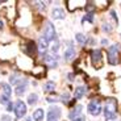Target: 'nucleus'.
I'll list each match as a JSON object with an SVG mask.
<instances>
[{
	"mask_svg": "<svg viewBox=\"0 0 121 121\" xmlns=\"http://www.w3.org/2000/svg\"><path fill=\"white\" fill-rule=\"evenodd\" d=\"M26 46H28V50H26L28 54H34V52H36V45H34L33 41L32 42H28Z\"/></svg>",
	"mask_w": 121,
	"mask_h": 121,
	"instance_id": "18",
	"label": "nucleus"
},
{
	"mask_svg": "<svg viewBox=\"0 0 121 121\" xmlns=\"http://www.w3.org/2000/svg\"><path fill=\"white\" fill-rule=\"evenodd\" d=\"M43 116H45V112H43V109L42 108H38L34 111L33 113V120L36 121H42L43 120Z\"/></svg>",
	"mask_w": 121,
	"mask_h": 121,
	"instance_id": "10",
	"label": "nucleus"
},
{
	"mask_svg": "<svg viewBox=\"0 0 121 121\" xmlns=\"http://www.w3.org/2000/svg\"><path fill=\"white\" fill-rule=\"evenodd\" d=\"M0 86L3 87V96H5V97H11V94H12L11 86H9L8 83H0Z\"/></svg>",
	"mask_w": 121,
	"mask_h": 121,
	"instance_id": "12",
	"label": "nucleus"
},
{
	"mask_svg": "<svg viewBox=\"0 0 121 121\" xmlns=\"http://www.w3.org/2000/svg\"><path fill=\"white\" fill-rule=\"evenodd\" d=\"M0 103L8 104V103H9V99H8V97H5V96H1V97H0Z\"/></svg>",
	"mask_w": 121,
	"mask_h": 121,
	"instance_id": "23",
	"label": "nucleus"
},
{
	"mask_svg": "<svg viewBox=\"0 0 121 121\" xmlns=\"http://www.w3.org/2000/svg\"><path fill=\"white\" fill-rule=\"evenodd\" d=\"M84 94H86V87H78L75 90V92H74V97H75L76 100L82 99V97L84 96Z\"/></svg>",
	"mask_w": 121,
	"mask_h": 121,
	"instance_id": "14",
	"label": "nucleus"
},
{
	"mask_svg": "<svg viewBox=\"0 0 121 121\" xmlns=\"http://www.w3.org/2000/svg\"><path fill=\"white\" fill-rule=\"evenodd\" d=\"M91 59H92V63H94L95 66H99V65L101 63V60H103V54H101V52L97 50V49L92 50V52H91Z\"/></svg>",
	"mask_w": 121,
	"mask_h": 121,
	"instance_id": "7",
	"label": "nucleus"
},
{
	"mask_svg": "<svg viewBox=\"0 0 121 121\" xmlns=\"http://www.w3.org/2000/svg\"><path fill=\"white\" fill-rule=\"evenodd\" d=\"M107 43H108V41H107L105 38H104V39H101V45H107Z\"/></svg>",
	"mask_w": 121,
	"mask_h": 121,
	"instance_id": "29",
	"label": "nucleus"
},
{
	"mask_svg": "<svg viewBox=\"0 0 121 121\" xmlns=\"http://www.w3.org/2000/svg\"><path fill=\"white\" fill-rule=\"evenodd\" d=\"M117 55H118V46L112 45L108 49V62H109V65H112V66L117 65V62H118Z\"/></svg>",
	"mask_w": 121,
	"mask_h": 121,
	"instance_id": "3",
	"label": "nucleus"
},
{
	"mask_svg": "<svg viewBox=\"0 0 121 121\" xmlns=\"http://www.w3.org/2000/svg\"><path fill=\"white\" fill-rule=\"evenodd\" d=\"M37 101H38V96H37L36 94H30L29 96H28V104H29V105H34Z\"/></svg>",
	"mask_w": 121,
	"mask_h": 121,
	"instance_id": "16",
	"label": "nucleus"
},
{
	"mask_svg": "<svg viewBox=\"0 0 121 121\" xmlns=\"http://www.w3.org/2000/svg\"><path fill=\"white\" fill-rule=\"evenodd\" d=\"M42 37L48 41V42H50V41L55 39V29H54V25H53L52 22H46Z\"/></svg>",
	"mask_w": 121,
	"mask_h": 121,
	"instance_id": "4",
	"label": "nucleus"
},
{
	"mask_svg": "<svg viewBox=\"0 0 121 121\" xmlns=\"http://www.w3.org/2000/svg\"><path fill=\"white\" fill-rule=\"evenodd\" d=\"M0 29H3V21H0Z\"/></svg>",
	"mask_w": 121,
	"mask_h": 121,
	"instance_id": "31",
	"label": "nucleus"
},
{
	"mask_svg": "<svg viewBox=\"0 0 121 121\" xmlns=\"http://www.w3.org/2000/svg\"><path fill=\"white\" fill-rule=\"evenodd\" d=\"M15 113H16V117L17 118H21L25 116V113H26V105H25L24 101L17 100L15 103Z\"/></svg>",
	"mask_w": 121,
	"mask_h": 121,
	"instance_id": "5",
	"label": "nucleus"
},
{
	"mask_svg": "<svg viewBox=\"0 0 121 121\" xmlns=\"http://www.w3.org/2000/svg\"><path fill=\"white\" fill-rule=\"evenodd\" d=\"M111 16H112V17H113V20H115V21H116V24H117V22H118V17H117V13H116L115 11H111Z\"/></svg>",
	"mask_w": 121,
	"mask_h": 121,
	"instance_id": "22",
	"label": "nucleus"
},
{
	"mask_svg": "<svg viewBox=\"0 0 121 121\" xmlns=\"http://www.w3.org/2000/svg\"><path fill=\"white\" fill-rule=\"evenodd\" d=\"M73 74H69V79H70V80H74V78H73Z\"/></svg>",
	"mask_w": 121,
	"mask_h": 121,
	"instance_id": "30",
	"label": "nucleus"
},
{
	"mask_svg": "<svg viewBox=\"0 0 121 121\" xmlns=\"http://www.w3.org/2000/svg\"><path fill=\"white\" fill-rule=\"evenodd\" d=\"M103 30H107V32H111V30H112V28L109 26L108 24H104V25H103Z\"/></svg>",
	"mask_w": 121,
	"mask_h": 121,
	"instance_id": "27",
	"label": "nucleus"
},
{
	"mask_svg": "<svg viewBox=\"0 0 121 121\" xmlns=\"http://www.w3.org/2000/svg\"><path fill=\"white\" fill-rule=\"evenodd\" d=\"M86 21L94 22V15H92V13H87V15H84L83 18H82V22H86Z\"/></svg>",
	"mask_w": 121,
	"mask_h": 121,
	"instance_id": "19",
	"label": "nucleus"
},
{
	"mask_svg": "<svg viewBox=\"0 0 121 121\" xmlns=\"http://www.w3.org/2000/svg\"><path fill=\"white\" fill-rule=\"evenodd\" d=\"M7 111H8V112H11V111H15V104L8 103V104H7Z\"/></svg>",
	"mask_w": 121,
	"mask_h": 121,
	"instance_id": "21",
	"label": "nucleus"
},
{
	"mask_svg": "<svg viewBox=\"0 0 121 121\" xmlns=\"http://www.w3.org/2000/svg\"><path fill=\"white\" fill-rule=\"evenodd\" d=\"M87 109H88V113L92 115V116H99L100 113H101V111H103L101 104H100L99 100H91L88 107H87Z\"/></svg>",
	"mask_w": 121,
	"mask_h": 121,
	"instance_id": "2",
	"label": "nucleus"
},
{
	"mask_svg": "<svg viewBox=\"0 0 121 121\" xmlns=\"http://www.w3.org/2000/svg\"><path fill=\"white\" fill-rule=\"evenodd\" d=\"M52 17L54 18V20H62V18H65V12L62 8H54L52 11Z\"/></svg>",
	"mask_w": 121,
	"mask_h": 121,
	"instance_id": "8",
	"label": "nucleus"
},
{
	"mask_svg": "<svg viewBox=\"0 0 121 121\" xmlns=\"http://www.w3.org/2000/svg\"><path fill=\"white\" fill-rule=\"evenodd\" d=\"M25 121H32V118H30V117H28V118H25Z\"/></svg>",
	"mask_w": 121,
	"mask_h": 121,
	"instance_id": "32",
	"label": "nucleus"
},
{
	"mask_svg": "<svg viewBox=\"0 0 121 121\" xmlns=\"http://www.w3.org/2000/svg\"><path fill=\"white\" fill-rule=\"evenodd\" d=\"M12 118H11V116H8V115H3L1 116V121H11Z\"/></svg>",
	"mask_w": 121,
	"mask_h": 121,
	"instance_id": "24",
	"label": "nucleus"
},
{
	"mask_svg": "<svg viewBox=\"0 0 121 121\" xmlns=\"http://www.w3.org/2000/svg\"><path fill=\"white\" fill-rule=\"evenodd\" d=\"M48 46H49V42L43 38L42 36H41V37H39V39H38V49H39V52L45 53L46 49H48Z\"/></svg>",
	"mask_w": 121,
	"mask_h": 121,
	"instance_id": "9",
	"label": "nucleus"
},
{
	"mask_svg": "<svg viewBox=\"0 0 121 121\" xmlns=\"http://www.w3.org/2000/svg\"><path fill=\"white\" fill-rule=\"evenodd\" d=\"M58 49H59V45H58V43H55V45H54V48H53V52H54V53H57V52H58Z\"/></svg>",
	"mask_w": 121,
	"mask_h": 121,
	"instance_id": "28",
	"label": "nucleus"
},
{
	"mask_svg": "<svg viewBox=\"0 0 121 121\" xmlns=\"http://www.w3.org/2000/svg\"><path fill=\"white\" fill-rule=\"evenodd\" d=\"M69 94H65V95H62V101H65V103H67L69 101Z\"/></svg>",
	"mask_w": 121,
	"mask_h": 121,
	"instance_id": "26",
	"label": "nucleus"
},
{
	"mask_svg": "<svg viewBox=\"0 0 121 121\" xmlns=\"http://www.w3.org/2000/svg\"><path fill=\"white\" fill-rule=\"evenodd\" d=\"M74 55H75V49H74V46L70 45L69 48H67V50L65 52V59H66V60L73 59Z\"/></svg>",
	"mask_w": 121,
	"mask_h": 121,
	"instance_id": "11",
	"label": "nucleus"
},
{
	"mask_svg": "<svg viewBox=\"0 0 121 121\" xmlns=\"http://www.w3.org/2000/svg\"><path fill=\"white\" fill-rule=\"evenodd\" d=\"M26 84H28L26 80H22V84H18L17 86V88H16V95H17V96L22 95L25 91H26Z\"/></svg>",
	"mask_w": 121,
	"mask_h": 121,
	"instance_id": "13",
	"label": "nucleus"
},
{
	"mask_svg": "<svg viewBox=\"0 0 121 121\" xmlns=\"http://www.w3.org/2000/svg\"><path fill=\"white\" fill-rule=\"evenodd\" d=\"M116 108H117V103L115 99H108L104 107V117L108 121H113L116 118Z\"/></svg>",
	"mask_w": 121,
	"mask_h": 121,
	"instance_id": "1",
	"label": "nucleus"
},
{
	"mask_svg": "<svg viewBox=\"0 0 121 121\" xmlns=\"http://www.w3.org/2000/svg\"><path fill=\"white\" fill-rule=\"evenodd\" d=\"M60 117V108L57 105L52 107L48 112V121H58V118Z\"/></svg>",
	"mask_w": 121,
	"mask_h": 121,
	"instance_id": "6",
	"label": "nucleus"
},
{
	"mask_svg": "<svg viewBox=\"0 0 121 121\" xmlns=\"http://www.w3.org/2000/svg\"><path fill=\"white\" fill-rule=\"evenodd\" d=\"M55 88V83L54 82H52V80H50V82H48L45 84V91L46 92H49V91H53Z\"/></svg>",
	"mask_w": 121,
	"mask_h": 121,
	"instance_id": "20",
	"label": "nucleus"
},
{
	"mask_svg": "<svg viewBox=\"0 0 121 121\" xmlns=\"http://www.w3.org/2000/svg\"><path fill=\"white\" fill-rule=\"evenodd\" d=\"M73 121H86V118H84V116H78V117H75V118H73Z\"/></svg>",
	"mask_w": 121,
	"mask_h": 121,
	"instance_id": "25",
	"label": "nucleus"
},
{
	"mask_svg": "<svg viewBox=\"0 0 121 121\" xmlns=\"http://www.w3.org/2000/svg\"><path fill=\"white\" fill-rule=\"evenodd\" d=\"M80 113H82V105H76L75 108L70 112V118L73 120V118L78 117V116H80Z\"/></svg>",
	"mask_w": 121,
	"mask_h": 121,
	"instance_id": "15",
	"label": "nucleus"
},
{
	"mask_svg": "<svg viewBox=\"0 0 121 121\" xmlns=\"http://www.w3.org/2000/svg\"><path fill=\"white\" fill-rule=\"evenodd\" d=\"M75 38H76V41H78L80 45H84V43L87 42V37H86L84 34H82V33H78L75 36Z\"/></svg>",
	"mask_w": 121,
	"mask_h": 121,
	"instance_id": "17",
	"label": "nucleus"
}]
</instances>
